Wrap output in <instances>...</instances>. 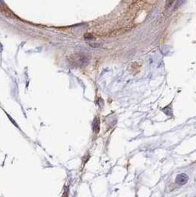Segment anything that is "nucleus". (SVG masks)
I'll return each mask as SVG.
<instances>
[{
	"mask_svg": "<svg viewBox=\"0 0 196 197\" xmlns=\"http://www.w3.org/2000/svg\"><path fill=\"white\" fill-rule=\"evenodd\" d=\"M70 61L74 66H83L88 64L89 62V58L83 53H75L70 56Z\"/></svg>",
	"mask_w": 196,
	"mask_h": 197,
	"instance_id": "f257e3e1",
	"label": "nucleus"
},
{
	"mask_svg": "<svg viewBox=\"0 0 196 197\" xmlns=\"http://www.w3.org/2000/svg\"><path fill=\"white\" fill-rule=\"evenodd\" d=\"M188 176L186 173H181L179 175H178L176 177V182L180 185H185L188 181Z\"/></svg>",
	"mask_w": 196,
	"mask_h": 197,
	"instance_id": "f03ea898",
	"label": "nucleus"
},
{
	"mask_svg": "<svg viewBox=\"0 0 196 197\" xmlns=\"http://www.w3.org/2000/svg\"><path fill=\"white\" fill-rule=\"evenodd\" d=\"M93 130L94 131L97 133L100 130V120L96 117L93 122Z\"/></svg>",
	"mask_w": 196,
	"mask_h": 197,
	"instance_id": "7ed1b4c3",
	"label": "nucleus"
}]
</instances>
